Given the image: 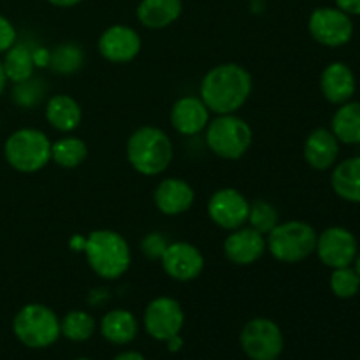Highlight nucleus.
Segmentation results:
<instances>
[{
  "label": "nucleus",
  "instance_id": "31",
  "mask_svg": "<svg viewBox=\"0 0 360 360\" xmlns=\"http://www.w3.org/2000/svg\"><path fill=\"white\" fill-rule=\"evenodd\" d=\"M329 287L336 297L352 299L359 294L360 278L357 276V273H355V269L352 266L338 267V269H333Z\"/></svg>",
  "mask_w": 360,
  "mask_h": 360
},
{
  "label": "nucleus",
  "instance_id": "30",
  "mask_svg": "<svg viewBox=\"0 0 360 360\" xmlns=\"http://www.w3.org/2000/svg\"><path fill=\"white\" fill-rule=\"evenodd\" d=\"M46 95V84L41 77H28L21 83H14L13 98L20 108L30 109L41 104Z\"/></svg>",
  "mask_w": 360,
  "mask_h": 360
},
{
  "label": "nucleus",
  "instance_id": "14",
  "mask_svg": "<svg viewBox=\"0 0 360 360\" xmlns=\"http://www.w3.org/2000/svg\"><path fill=\"white\" fill-rule=\"evenodd\" d=\"M98 53L111 63H129L139 55L141 35L136 28L129 25H111L98 37Z\"/></svg>",
  "mask_w": 360,
  "mask_h": 360
},
{
  "label": "nucleus",
  "instance_id": "17",
  "mask_svg": "<svg viewBox=\"0 0 360 360\" xmlns=\"http://www.w3.org/2000/svg\"><path fill=\"white\" fill-rule=\"evenodd\" d=\"M193 200H195V190L181 178L162 179L153 193L155 206L165 217H178L186 213L193 206Z\"/></svg>",
  "mask_w": 360,
  "mask_h": 360
},
{
  "label": "nucleus",
  "instance_id": "4",
  "mask_svg": "<svg viewBox=\"0 0 360 360\" xmlns=\"http://www.w3.org/2000/svg\"><path fill=\"white\" fill-rule=\"evenodd\" d=\"M316 231L302 220L280 221L266 236L267 252L281 264H297L315 253Z\"/></svg>",
  "mask_w": 360,
  "mask_h": 360
},
{
  "label": "nucleus",
  "instance_id": "35",
  "mask_svg": "<svg viewBox=\"0 0 360 360\" xmlns=\"http://www.w3.org/2000/svg\"><path fill=\"white\" fill-rule=\"evenodd\" d=\"M112 360H146V359H144V355L139 354V352L129 350V352H122V354H118Z\"/></svg>",
  "mask_w": 360,
  "mask_h": 360
},
{
  "label": "nucleus",
  "instance_id": "24",
  "mask_svg": "<svg viewBox=\"0 0 360 360\" xmlns=\"http://www.w3.org/2000/svg\"><path fill=\"white\" fill-rule=\"evenodd\" d=\"M330 130L343 144H360V102L348 101L340 105L330 122Z\"/></svg>",
  "mask_w": 360,
  "mask_h": 360
},
{
  "label": "nucleus",
  "instance_id": "13",
  "mask_svg": "<svg viewBox=\"0 0 360 360\" xmlns=\"http://www.w3.org/2000/svg\"><path fill=\"white\" fill-rule=\"evenodd\" d=\"M162 269L174 281H193L204 271V255L195 245L186 241L169 243L160 257Z\"/></svg>",
  "mask_w": 360,
  "mask_h": 360
},
{
  "label": "nucleus",
  "instance_id": "16",
  "mask_svg": "<svg viewBox=\"0 0 360 360\" xmlns=\"http://www.w3.org/2000/svg\"><path fill=\"white\" fill-rule=\"evenodd\" d=\"M211 122V111L200 97L186 95L178 98L171 109V125L178 134L186 137L204 132Z\"/></svg>",
  "mask_w": 360,
  "mask_h": 360
},
{
  "label": "nucleus",
  "instance_id": "38",
  "mask_svg": "<svg viewBox=\"0 0 360 360\" xmlns=\"http://www.w3.org/2000/svg\"><path fill=\"white\" fill-rule=\"evenodd\" d=\"M6 84H7V77H6V72H4L2 60H0V95H2L4 90H6Z\"/></svg>",
  "mask_w": 360,
  "mask_h": 360
},
{
  "label": "nucleus",
  "instance_id": "15",
  "mask_svg": "<svg viewBox=\"0 0 360 360\" xmlns=\"http://www.w3.org/2000/svg\"><path fill=\"white\" fill-rule=\"evenodd\" d=\"M225 257L236 266H252L259 262L267 252L266 236L257 232L250 225L231 231L224 241Z\"/></svg>",
  "mask_w": 360,
  "mask_h": 360
},
{
  "label": "nucleus",
  "instance_id": "20",
  "mask_svg": "<svg viewBox=\"0 0 360 360\" xmlns=\"http://www.w3.org/2000/svg\"><path fill=\"white\" fill-rule=\"evenodd\" d=\"M46 122L55 130L62 134H70L81 125L83 120V111H81L79 102L74 97L65 94L53 95L48 98L44 109Z\"/></svg>",
  "mask_w": 360,
  "mask_h": 360
},
{
  "label": "nucleus",
  "instance_id": "39",
  "mask_svg": "<svg viewBox=\"0 0 360 360\" xmlns=\"http://www.w3.org/2000/svg\"><path fill=\"white\" fill-rule=\"evenodd\" d=\"M354 269H355V273H357V276L360 278V252L357 253V257H355V260H354Z\"/></svg>",
  "mask_w": 360,
  "mask_h": 360
},
{
  "label": "nucleus",
  "instance_id": "25",
  "mask_svg": "<svg viewBox=\"0 0 360 360\" xmlns=\"http://www.w3.org/2000/svg\"><path fill=\"white\" fill-rule=\"evenodd\" d=\"M4 72H6L7 81L13 83H21L34 76V70L37 67L35 62V53L25 44H14L4 53Z\"/></svg>",
  "mask_w": 360,
  "mask_h": 360
},
{
  "label": "nucleus",
  "instance_id": "23",
  "mask_svg": "<svg viewBox=\"0 0 360 360\" xmlns=\"http://www.w3.org/2000/svg\"><path fill=\"white\" fill-rule=\"evenodd\" d=\"M330 185L340 199L360 204V157L340 162L330 176Z\"/></svg>",
  "mask_w": 360,
  "mask_h": 360
},
{
  "label": "nucleus",
  "instance_id": "7",
  "mask_svg": "<svg viewBox=\"0 0 360 360\" xmlns=\"http://www.w3.org/2000/svg\"><path fill=\"white\" fill-rule=\"evenodd\" d=\"M13 333L21 345L34 350L48 348L58 341L60 319L51 308L44 304L23 306L13 320Z\"/></svg>",
  "mask_w": 360,
  "mask_h": 360
},
{
  "label": "nucleus",
  "instance_id": "26",
  "mask_svg": "<svg viewBox=\"0 0 360 360\" xmlns=\"http://www.w3.org/2000/svg\"><path fill=\"white\" fill-rule=\"evenodd\" d=\"M88 146L76 136H65L51 143V160L62 169H76L86 160Z\"/></svg>",
  "mask_w": 360,
  "mask_h": 360
},
{
  "label": "nucleus",
  "instance_id": "12",
  "mask_svg": "<svg viewBox=\"0 0 360 360\" xmlns=\"http://www.w3.org/2000/svg\"><path fill=\"white\" fill-rule=\"evenodd\" d=\"M207 214L211 221L225 231H236L248 224L250 200L236 188H220L210 197Z\"/></svg>",
  "mask_w": 360,
  "mask_h": 360
},
{
  "label": "nucleus",
  "instance_id": "9",
  "mask_svg": "<svg viewBox=\"0 0 360 360\" xmlns=\"http://www.w3.org/2000/svg\"><path fill=\"white\" fill-rule=\"evenodd\" d=\"M309 35L327 48H341L354 37V20L338 7H316L308 20Z\"/></svg>",
  "mask_w": 360,
  "mask_h": 360
},
{
  "label": "nucleus",
  "instance_id": "27",
  "mask_svg": "<svg viewBox=\"0 0 360 360\" xmlns=\"http://www.w3.org/2000/svg\"><path fill=\"white\" fill-rule=\"evenodd\" d=\"M95 319L86 311L74 309L60 320V333L72 343H84L95 334Z\"/></svg>",
  "mask_w": 360,
  "mask_h": 360
},
{
  "label": "nucleus",
  "instance_id": "8",
  "mask_svg": "<svg viewBox=\"0 0 360 360\" xmlns=\"http://www.w3.org/2000/svg\"><path fill=\"white\" fill-rule=\"evenodd\" d=\"M241 348L250 360H276L285 348V338L271 319H252L241 330Z\"/></svg>",
  "mask_w": 360,
  "mask_h": 360
},
{
  "label": "nucleus",
  "instance_id": "18",
  "mask_svg": "<svg viewBox=\"0 0 360 360\" xmlns=\"http://www.w3.org/2000/svg\"><path fill=\"white\" fill-rule=\"evenodd\" d=\"M357 88L355 74L347 63L333 62L322 70L320 76V91L330 104L341 105L352 101Z\"/></svg>",
  "mask_w": 360,
  "mask_h": 360
},
{
  "label": "nucleus",
  "instance_id": "2",
  "mask_svg": "<svg viewBox=\"0 0 360 360\" xmlns=\"http://www.w3.org/2000/svg\"><path fill=\"white\" fill-rule=\"evenodd\" d=\"M83 252L90 269L102 280H118L132 264V252L127 239L109 229L90 232L83 243Z\"/></svg>",
  "mask_w": 360,
  "mask_h": 360
},
{
  "label": "nucleus",
  "instance_id": "33",
  "mask_svg": "<svg viewBox=\"0 0 360 360\" xmlns=\"http://www.w3.org/2000/svg\"><path fill=\"white\" fill-rule=\"evenodd\" d=\"M18 32L9 18L0 14V53H6L11 46L16 44Z\"/></svg>",
  "mask_w": 360,
  "mask_h": 360
},
{
  "label": "nucleus",
  "instance_id": "19",
  "mask_svg": "<svg viewBox=\"0 0 360 360\" xmlns=\"http://www.w3.org/2000/svg\"><path fill=\"white\" fill-rule=\"evenodd\" d=\"M304 155L306 164L315 171H327V169L336 165L340 157V141L333 134L330 129H315L304 141Z\"/></svg>",
  "mask_w": 360,
  "mask_h": 360
},
{
  "label": "nucleus",
  "instance_id": "6",
  "mask_svg": "<svg viewBox=\"0 0 360 360\" xmlns=\"http://www.w3.org/2000/svg\"><path fill=\"white\" fill-rule=\"evenodd\" d=\"M4 157L14 171L32 174L51 162V139L39 129H20L6 139Z\"/></svg>",
  "mask_w": 360,
  "mask_h": 360
},
{
  "label": "nucleus",
  "instance_id": "22",
  "mask_svg": "<svg viewBox=\"0 0 360 360\" xmlns=\"http://www.w3.org/2000/svg\"><path fill=\"white\" fill-rule=\"evenodd\" d=\"M101 334L112 345H129L139 334V322L129 309H111L102 316Z\"/></svg>",
  "mask_w": 360,
  "mask_h": 360
},
{
  "label": "nucleus",
  "instance_id": "5",
  "mask_svg": "<svg viewBox=\"0 0 360 360\" xmlns=\"http://www.w3.org/2000/svg\"><path fill=\"white\" fill-rule=\"evenodd\" d=\"M253 130L246 120L231 115H217L206 127V144L217 157L224 160H239L250 151Z\"/></svg>",
  "mask_w": 360,
  "mask_h": 360
},
{
  "label": "nucleus",
  "instance_id": "28",
  "mask_svg": "<svg viewBox=\"0 0 360 360\" xmlns=\"http://www.w3.org/2000/svg\"><path fill=\"white\" fill-rule=\"evenodd\" d=\"M84 63V51L77 44L72 42H65L60 44L49 53V67L53 72L60 74V76H70V74L77 72Z\"/></svg>",
  "mask_w": 360,
  "mask_h": 360
},
{
  "label": "nucleus",
  "instance_id": "37",
  "mask_svg": "<svg viewBox=\"0 0 360 360\" xmlns=\"http://www.w3.org/2000/svg\"><path fill=\"white\" fill-rule=\"evenodd\" d=\"M48 2L55 7H74L83 2V0H48Z\"/></svg>",
  "mask_w": 360,
  "mask_h": 360
},
{
  "label": "nucleus",
  "instance_id": "40",
  "mask_svg": "<svg viewBox=\"0 0 360 360\" xmlns=\"http://www.w3.org/2000/svg\"><path fill=\"white\" fill-rule=\"evenodd\" d=\"M76 360H90V359H76Z\"/></svg>",
  "mask_w": 360,
  "mask_h": 360
},
{
  "label": "nucleus",
  "instance_id": "3",
  "mask_svg": "<svg viewBox=\"0 0 360 360\" xmlns=\"http://www.w3.org/2000/svg\"><path fill=\"white\" fill-rule=\"evenodd\" d=\"M174 158V146L158 127L144 125L130 134L127 141V160L143 176H160Z\"/></svg>",
  "mask_w": 360,
  "mask_h": 360
},
{
  "label": "nucleus",
  "instance_id": "41",
  "mask_svg": "<svg viewBox=\"0 0 360 360\" xmlns=\"http://www.w3.org/2000/svg\"><path fill=\"white\" fill-rule=\"evenodd\" d=\"M248 2H257V0H248Z\"/></svg>",
  "mask_w": 360,
  "mask_h": 360
},
{
  "label": "nucleus",
  "instance_id": "11",
  "mask_svg": "<svg viewBox=\"0 0 360 360\" xmlns=\"http://www.w3.org/2000/svg\"><path fill=\"white\" fill-rule=\"evenodd\" d=\"M315 253L320 262L330 269L348 267L357 257L359 243L348 229L329 227L316 238Z\"/></svg>",
  "mask_w": 360,
  "mask_h": 360
},
{
  "label": "nucleus",
  "instance_id": "36",
  "mask_svg": "<svg viewBox=\"0 0 360 360\" xmlns=\"http://www.w3.org/2000/svg\"><path fill=\"white\" fill-rule=\"evenodd\" d=\"M165 345H167V348L171 352H178V350H181V347H183V340H181V336H172L171 340H167L165 341Z\"/></svg>",
  "mask_w": 360,
  "mask_h": 360
},
{
  "label": "nucleus",
  "instance_id": "29",
  "mask_svg": "<svg viewBox=\"0 0 360 360\" xmlns=\"http://www.w3.org/2000/svg\"><path fill=\"white\" fill-rule=\"evenodd\" d=\"M278 224H280V214L273 204L267 202V200H255L253 204H250V227L255 229L260 234L267 236Z\"/></svg>",
  "mask_w": 360,
  "mask_h": 360
},
{
  "label": "nucleus",
  "instance_id": "34",
  "mask_svg": "<svg viewBox=\"0 0 360 360\" xmlns=\"http://www.w3.org/2000/svg\"><path fill=\"white\" fill-rule=\"evenodd\" d=\"M338 9L345 11L350 16H360V0H334Z\"/></svg>",
  "mask_w": 360,
  "mask_h": 360
},
{
  "label": "nucleus",
  "instance_id": "1",
  "mask_svg": "<svg viewBox=\"0 0 360 360\" xmlns=\"http://www.w3.org/2000/svg\"><path fill=\"white\" fill-rule=\"evenodd\" d=\"M253 90V77L239 63H220L207 70L200 81L199 94L214 115L238 112Z\"/></svg>",
  "mask_w": 360,
  "mask_h": 360
},
{
  "label": "nucleus",
  "instance_id": "10",
  "mask_svg": "<svg viewBox=\"0 0 360 360\" xmlns=\"http://www.w3.org/2000/svg\"><path fill=\"white\" fill-rule=\"evenodd\" d=\"M143 323L146 333L157 341H167L178 336L185 326V311L176 299L162 295L148 302Z\"/></svg>",
  "mask_w": 360,
  "mask_h": 360
},
{
  "label": "nucleus",
  "instance_id": "32",
  "mask_svg": "<svg viewBox=\"0 0 360 360\" xmlns=\"http://www.w3.org/2000/svg\"><path fill=\"white\" fill-rule=\"evenodd\" d=\"M167 245L169 243L165 241L160 234H148L146 238L143 239L141 248H143V253L148 257V259H160Z\"/></svg>",
  "mask_w": 360,
  "mask_h": 360
},
{
  "label": "nucleus",
  "instance_id": "21",
  "mask_svg": "<svg viewBox=\"0 0 360 360\" xmlns=\"http://www.w3.org/2000/svg\"><path fill=\"white\" fill-rule=\"evenodd\" d=\"M183 13V0H141L136 16L143 27L162 30L179 20Z\"/></svg>",
  "mask_w": 360,
  "mask_h": 360
}]
</instances>
